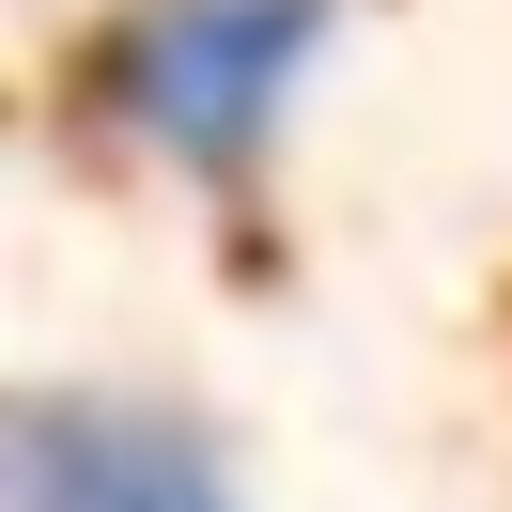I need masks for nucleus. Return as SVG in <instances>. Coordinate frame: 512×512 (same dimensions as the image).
I'll use <instances>...</instances> for the list:
<instances>
[{
	"label": "nucleus",
	"instance_id": "nucleus-1",
	"mask_svg": "<svg viewBox=\"0 0 512 512\" xmlns=\"http://www.w3.org/2000/svg\"><path fill=\"white\" fill-rule=\"evenodd\" d=\"M326 16L342 0H140L109 32V109L140 140H171L187 171H249L280 140V94L326 47Z\"/></svg>",
	"mask_w": 512,
	"mask_h": 512
},
{
	"label": "nucleus",
	"instance_id": "nucleus-2",
	"mask_svg": "<svg viewBox=\"0 0 512 512\" xmlns=\"http://www.w3.org/2000/svg\"><path fill=\"white\" fill-rule=\"evenodd\" d=\"M16 512H233V481L156 404H32L16 419Z\"/></svg>",
	"mask_w": 512,
	"mask_h": 512
}]
</instances>
